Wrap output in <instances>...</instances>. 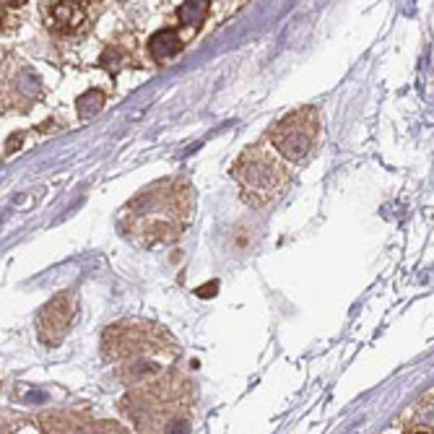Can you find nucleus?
I'll return each instance as SVG.
<instances>
[{
	"label": "nucleus",
	"mask_w": 434,
	"mask_h": 434,
	"mask_svg": "<svg viewBox=\"0 0 434 434\" xmlns=\"http://www.w3.org/2000/svg\"><path fill=\"white\" fill-rule=\"evenodd\" d=\"M42 94V81L31 66L3 68V110H29Z\"/></svg>",
	"instance_id": "7"
},
{
	"label": "nucleus",
	"mask_w": 434,
	"mask_h": 434,
	"mask_svg": "<svg viewBox=\"0 0 434 434\" xmlns=\"http://www.w3.org/2000/svg\"><path fill=\"white\" fill-rule=\"evenodd\" d=\"M182 47L185 44L182 39H180V34H177V29H162L148 39V55H151V60H156V63L177 58V55L182 52Z\"/></svg>",
	"instance_id": "8"
},
{
	"label": "nucleus",
	"mask_w": 434,
	"mask_h": 434,
	"mask_svg": "<svg viewBox=\"0 0 434 434\" xmlns=\"http://www.w3.org/2000/svg\"><path fill=\"white\" fill-rule=\"evenodd\" d=\"M104 353L110 359L120 361L123 367H135V364H146L156 367L148 361V356L156 353H177L175 336L164 331L156 323H140V320H125L107 328L102 336Z\"/></svg>",
	"instance_id": "3"
},
{
	"label": "nucleus",
	"mask_w": 434,
	"mask_h": 434,
	"mask_svg": "<svg viewBox=\"0 0 434 434\" xmlns=\"http://www.w3.org/2000/svg\"><path fill=\"white\" fill-rule=\"evenodd\" d=\"M419 421L424 427H432L434 429V403H424L419 411Z\"/></svg>",
	"instance_id": "11"
},
{
	"label": "nucleus",
	"mask_w": 434,
	"mask_h": 434,
	"mask_svg": "<svg viewBox=\"0 0 434 434\" xmlns=\"http://www.w3.org/2000/svg\"><path fill=\"white\" fill-rule=\"evenodd\" d=\"M416 434H434V432H416Z\"/></svg>",
	"instance_id": "12"
},
{
	"label": "nucleus",
	"mask_w": 434,
	"mask_h": 434,
	"mask_svg": "<svg viewBox=\"0 0 434 434\" xmlns=\"http://www.w3.org/2000/svg\"><path fill=\"white\" fill-rule=\"evenodd\" d=\"M73 317H76L73 291H60L58 296H52L37 317V331H39L42 343H47V346H58L60 341L68 336V331H71Z\"/></svg>",
	"instance_id": "5"
},
{
	"label": "nucleus",
	"mask_w": 434,
	"mask_h": 434,
	"mask_svg": "<svg viewBox=\"0 0 434 434\" xmlns=\"http://www.w3.org/2000/svg\"><path fill=\"white\" fill-rule=\"evenodd\" d=\"M88 8H91L88 3H44V26L58 37H81L91 26V11Z\"/></svg>",
	"instance_id": "6"
},
{
	"label": "nucleus",
	"mask_w": 434,
	"mask_h": 434,
	"mask_svg": "<svg viewBox=\"0 0 434 434\" xmlns=\"http://www.w3.org/2000/svg\"><path fill=\"white\" fill-rule=\"evenodd\" d=\"M276 154L289 164H307L323 140V118L317 107H299L289 112L268 130Z\"/></svg>",
	"instance_id": "4"
},
{
	"label": "nucleus",
	"mask_w": 434,
	"mask_h": 434,
	"mask_svg": "<svg viewBox=\"0 0 434 434\" xmlns=\"http://www.w3.org/2000/svg\"><path fill=\"white\" fill-rule=\"evenodd\" d=\"M195 211V192L185 180H159L128 200L120 224L128 239L146 250L180 242Z\"/></svg>",
	"instance_id": "1"
},
{
	"label": "nucleus",
	"mask_w": 434,
	"mask_h": 434,
	"mask_svg": "<svg viewBox=\"0 0 434 434\" xmlns=\"http://www.w3.org/2000/svg\"><path fill=\"white\" fill-rule=\"evenodd\" d=\"M232 177L239 187L242 200L252 208H263L279 200L291 182L284 159L265 151L263 146L244 148L232 167Z\"/></svg>",
	"instance_id": "2"
},
{
	"label": "nucleus",
	"mask_w": 434,
	"mask_h": 434,
	"mask_svg": "<svg viewBox=\"0 0 434 434\" xmlns=\"http://www.w3.org/2000/svg\"><path fill=\"white\" fill-rule=\"evenodd\" d=\"M208 14V3L206 0H198V3H182L177 8V21L180 26H187V29H198L203 19Z\"/></svg>",
	"instance_id": "9"
},
{
	"label": "nucleus",
	"mask_w": 434,
	"mask_h": 434,
	"mask_svg": "<svg viewBox=\"0 0 434 434\" xmlns=\"http://www.w3.org/2000/svg\"><path fill=\"white\" fill-rule=\"evenodd\" d=\"M104 102H107L104 91L94 88V91H88V94L78 96V102H76V110H78V115H81V118H94L96 112H102Z\"/></svg>",
	"instance_id": "10"
}]
</instances>
